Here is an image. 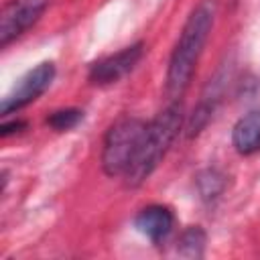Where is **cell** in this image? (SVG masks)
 Listing matches in <instances>:
<instances>
[{"instance_id": "obj_1", "label": "cell", "mask_w": 260, "mask_h": 260, "mask_svg": "<svg viewBox=\"0 0 260 260\" xmlns=\"http://www.w3.org/2000/svg\"><path fill=\"white\" fill-rule=\"evenodd\" d=\"M217 0H199L197 6L189 12L167 67V95L171 100H181L187 91L199 57L209 39V32L213 28Z\"/></svg>"}, {"instance_id": "obj_2", "label": "cell", "mask_w": 260, "mask_h": 260, "mask_svg": "<svg viewBox=\"0 0 260 260\" xmlns=\"http://www.w3.org/2000/svg\"><path fill=\"white\" fill-rule=\"evenodd\" d=\"M183 126V104L181 100H171V104L160 110L150 122H146L138 150L124 173V183L130 189L140 187L162 162L169 148L177 140Z\"/></svg>"}, {"instance_id": "obj_3", "label": "cell", "mask_w": 260, "mask_h": 260, "mask_svg": "<svg viewBox=\"0 0 260 260\" xmlns=\"http://www.w3.org/2000/svg\"><path fill=\"white\" fill-rule=\"evenodd\" d=\"M144 128L146 122L134 116L118 118L108 128L102 144V169L108 177H124L138 150Z\"/></svg>"}, {"instance_id": "obj_4", "label": "cell", "mask_w": 260, "mask_h": 260, "mask_svg": "<svg viewBox=\"0 0 260 260\" xmlns=\"http://www.w3.org/2000/svg\"><path fill=\"white\" fill-rule=\"evenodd\" d=\"M53 79H55V63L53 61L39 63L37 67L26 71L18 79V83L6 93V98L0 104V114L8 116V114H14V112L26 108L28 104L39 100L51 87Z\"/></svg>"}, {"instance_id": "obj_5", "label": "cell", "mask_w": 260, "mask_h": 260, "mask_svg": "<svg viewBox=\"0 0 260 260\" xmlns=\"http://www.w3.org/2000/svg\"><path fill=\"white\" fill-rule=\"evenodd\" d=\"M47 6L49 0H6L0 14V47H8L37 24Z\"/></svg>"}, {"instance_id": "obj_6", "label": "cell", "mask_w": 260, "mask_h": 260, "mask_svg": "<svg viewBox=\"0 0 260 260\" xmlns=\"http://www.w3.org/2000/svg\"><path fill=\"white\" fill-rule=\"evenodd\" d=\"M142 55H144L142 41H138L130 47H124L118 53H112V55L102 57L95 63H91L89 71H87V79L91 85H100V87L118 83L140 63Z\"/></svg>"}, {"instance_id": "obj_7", "label": "cell", "mask_w": 260, "mask_h": 260, "mask_svg": "<svg viewBox=\"0 0 260 260\" xmlns=\"http://www.w3.org/2000/svg\"><path fill=\"white\" fill-rule=\"evenodd\" d=\"M134 225L152 244H162L175 228V215L167 205L152 203L138 211V215L134 217Z\"/></svg>"}, {"instance_id": "obj_8", "label": "cell", "mask_w": 260, "mask_h": 260, "mask_svg": "<svg viewBox=\"0 0 260 260\" xmlns=\"http://www.w3.org/2000/svg\"><path fill=\"white\" fill-rule=\"evenodd\" d=\"M232 144L238 154L250 156L260 150V110L244 114L232 128Z\"/></svg>"}, {"instance_id": "obj_9", "label": "cell", "mask_w": 260, "mask_h": 260, "mask_svg": "<svg viewBox=\"0 0 260 260\" xmlns=\"http://www.w3.org/2000/svg\"><path fill=\"white\" fill-rule=\"evenodd\" d=\"M219 93H221V81L219 79H213L207 87V91H203L199 104L193 108V114L191 118L187 120V136L193 138L197 136L205 126L207 122L211 120L215 108H217V102H219Z\"/></svg>"}, {"instance_id": "obj_10", "label": "cell", "mask_w": 260, "mask_h": 260, "mask_svg": "<svg viewBox=\"0 0 260 260\" xmlns=\"http://www.w3.org/2000/svg\"><path fill=\"white\" fill-rule=\"evenodd\" d=\"M225 185H228L225 175L211 167L203 169L195 179L197 193H199L201 201H205V203H213L215 199H219V195L225 191Z\"/></svg>"}, {"instance_id": "obj_11", "label": "cell", "mask_w": 260, "mask_h": 260, "mask_svg": "<svg viewBox=\"0 0 260 260\" xmlns=\"http://www.w3.org/2000/svg\"><path fill=\"white\" fill-rule=\"evenodd\" d=\"M207 236L201 225L187 228L177 240V254L183 258H203Z\"/></svg>"}, {"instance_id": "obj_12", "label": "cell", "mask_w": 260, "mask_h": 260, "mask_svg": "<svg viewBox=\"0 0 260 260\" xmlns=\"http://www.w3.org/2000/svg\"><path fill=\"white\" fill-rule=\"evenodd\" d=\"M83 120V112L77 108H63L55 110L47 118V126H51L55 132H69Z\"/></svg>"}, {"instance_id": "obj_13", "label": "cell", "mask_w": 260, "mask_h": 260, "mask_svg": "<svg viewBox=\"0 0 260 260\" xmlns=\"http://www.w3.org/2000/svg\"><path fill=\"white\" fill-rule=\"evenodd\" d=\"M26 124L22 120H14V122H4L2 128H0V134L2 136H8V134H14V132H20Z\"/></svg>"}]
</instances>
